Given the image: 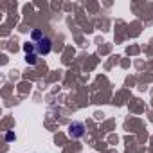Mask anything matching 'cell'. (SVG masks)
Returning a JSON list of instances; mask_svg holds the SVG:
<instances>
[{
  "label": "cell",
  "instance_id": "obj_1",
  "mask_svg": "<svg viewBox=\"0 0 153 153\" xmlns=\"http://www.w3.org/2000/svg\"><path fill=\"white\" fill-rule=\"evenodd\" d=\"M34 47H36V52H38L40 56H47V54L51 52V49H52V42H51L49 36H43V38H40L38 42H34Z\"/></svg>",
  "mask_w": 153,
  "mask_h": 153
},
{
  "label": "cell",
  "instance_id": "obj_2",
  "mask_svg": "<svg viewBox=\"0 0 153 153\" xmlns=\"http://www.w3.org/2000/svg\"><path fill=\"white\" fill-rule=\"evenodd\" d=\"M68 133H70V137H74V139L83 137V133H85V126H83V123H79V121L72 123V124L68 126Z\"/></svg>",
  "mask_w": 153,
  "mask_h": 153
},
{
  "label": "cell",
  "instance_id": "obj_3",
  "mask_svg": "<svg viewBox=\"0 0 153 153\" xmlns=\"http://www.w3.org/2000/svg\"><path fill=\"white\" fill-rule=\"evenodd\" d=\"M36 56H38L36 52H33V54H25V61H27L29 65H36V61H38Z\"/></svg>",
  "mask_w": 153,
  "mask_h": 153
},
{
  "label": "cell",
  "instance_id": "obj_4",
  "mask_svg": "<svg viewBox=\"0 0 153 153\" xmlns=\"http://www.w3.org/2000/svg\"><path fill=\"white\" fill-rule=\"evenodd\" d=\"M31 38H33L34 42H38L40 38H43V34H42V31H38V29H36V31H33V34H31Z\"/></svg>",
  "mask_w": 153,
  "mask_h": 153
},
{
  "label": "cell",
  "instance_id": "obj_5",
  "mask_svg": "<svg viewBox=\"0 0 153 153\" xmlns=\"http://www.w3.org/2000/svg\"><path fill=\"white\" fill-rule=\"evenodd\" d=\"M6 139H7V140H13V139H15V135H13V133H7V135H6Z\"/></svg>",
  "mask_w": 153,
  "mask_h": 153
}]
</instances>
